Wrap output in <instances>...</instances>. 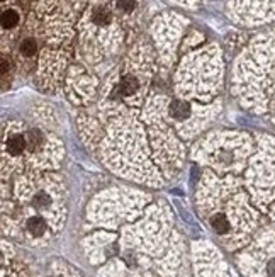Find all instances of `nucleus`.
Wrapping results in <instances>:
<instances>
[{
	"instance_id": "obj_13",
	"label": "nucleus",
	"mask_w": 275,
	"mask_h": 277,
	"mask_svg": "<svg viewBox=\"0 0 275 277\" xmlns=\"http://www.w3.org/2000/svg\"><path fill=\"white\" fill-rule=\"evenodd\" d=\"M3 277H5V276H3Z\"/></svg>"
},
{
	"instance_id": "obj_9",
	"label": "nucleus",
	"mask_w": 275,
	"mask_h": 277,
	"mask_svg": "<svg viewBox=\"0 0 275 277\" xmlns=\"http://www.w3.org/2000/svg\"><path fill=\"white\" fill-rule=\"evenodd\" d=\"M20 24V12L14 7H9V9H3L2 12V31H14L15 27H19Z\"/></svg>"
},
{
	"instance_id": "obj_4",
	"label": "nucleus",
	"mask_w": 275,
	"mask_h": 277,
	"mask_svg": "<svg viewBox=\"0 0 275 277\" xmlns=\"http://www.w3.org/2000/svg\"><path fill=\"white\" fill-rule=\"evenodd\" d=\"M26 143H27V150H26V155H31V157H34V155L41 153L43 150L48 146V134L44 131H41V129L37 128H29L26 129Z\"/></svg>"
},
{
	"instance_id": "obj_3",
	"label": "nucleus",
	"mask_w": 275,
	"mask_h": 277,
	"mask_svg": "<svg viewBox=\"0 0 275 277\" xmlns=\"http://www.w3.org/2000/svg\"><path fill=\"white\" fill-rule=\"evenodd\" d=\"M3 150L5 153H9L10 158H20L26 155L27 143H26V133L20 131H12L5 136L3 141Z\"/></svg>"
},
{
	"instance_id": "obj_8",
	"label": "nucleus",
	"mask_w": 275,
	"mask_h": 277,
	"mask_svg": "<svg viewBox=\"0 0 275 277\" xmlns=\"http://www.w3.org/2000/svg\"><path fill=\"white\" fill-rule=\"evenodd\" d=\"M168 116L173 121H185L192 116V106L185 100H172L168 104Z\"/></svg>"
},
{
	"instance_id": "obj_11",
	"label": "nucleus",
	"mask_w": 275,
	"mask_h": 277,
	"mask_svg": "<svg viewBox=\"0 0 275 277\" xmlns=\"http://www.w3.org/2000/svg\"><path fill=\"white\" fill-rule=\"evenodd\" d=\"M267 276L269 277H275V259H272L267 266Z\"/></svg>"
},
{
	"instance_id": "obj_6",
	"label": "nucleus",
	"mask_w": 275,
	"mask_h": 277,
	"mask_svg": "<svg viewBox=\"0 0 275 277\" xmlns=\"http://www.w3.org/2000/svg\"><path fill=\"white\" fill-rule=\"evenodd\" d=\"M24 230H26L27 235H31L32 238H41L49 232V223L46 218L32 215L24 220Z\"/></svg>"
},
{
	"instance_id": "obj_12",
	"label": "nucleus",
	"mask_w": 275,
	"mask_h": 277,
	"mask_svg": "<svg viewBox=\"0 0 275 277\" xmlns=\"http://www.w3.org/2000/svg\"><path fill=\"white\" fill-rule=\"evenodd\" d=\"M2 2H3V3H5V2H7V0H2Z\"/></svg>"
},
{
	"instance_id": "obj_5",
	"label": "nucleus",
	"mask_w": 275,
	"mask_h": 277,
	"mask_svg": "<svg viewBox=\"0 0 275 277\" xmlns=\"http://www.w3.org/2000/svg\"><path fill=\"white\" fill-rule=\"evenodd\" d=\"M17 58L19 61H31L37 54V37L34 34H24L17 41Z\"/></svg>"
},
{
	"instance_id": "obj_10",
	"label": "nucleus",
	"mask_w": 275,
	"mask_h": 277,
	"mask_svg": "<svg viewBox=\"0 0 275 277\" xmlns=\"http://www.w3.org/2000/svg\"><path fill=\"white\" fill-rule=\"evenodd\" d=\"M12 70H14V61H12L10 56L7 58L5 54H3V58H2V78H3V80L7 78V75L10 77Z\"/></svg>"
},
{
	"instance_id": "obj_1",
	"label": "nucleus",
	"mask_w": 275,
	"mask_h": 277,
	"mask_svg": "<svg viewBox=\"0 0 275 277\" xmlns=\"http://www.w3.org/2000/svg\"><path fill=\"white\" fill-rule=\"evenodd\" d=\"M141 90H145V80L136 72H126L121 75L119 82L116 85V92L114 95L122 99H134Z\"/></svg>"
},
{
	"instance_id": "obj_2",
	"label": "nucleus",
	"mask_w": 275,
	"mask_h": 277,
	"mask_svg": "<svg viewBox=\"0 0 275 277\" xmlns=\"http://www.w3.org/2000/svg\"><path fill=\"white\" fill-rule=\"evenodd\" d=\"M27 203L31 206L32 211H36V213H32V215L46 218V215L54 211V197L43 187H39L37 191H32L27 197ZM32 215H29V216H32Z\"/></svg>"
},
{
	"instance_id": "obj_7",
	"label": "nucleus",
	"mask_w": 275,
	"mask_h": 277,
	"mask_svg": "<svg viewBox=\"0 0 275 277\" xmlns=\"http://www.w3.org/2000/svg\"><path fill=\"white\" fill-rule=\"evenodd\" d=\"M112 2H114V7H116L117 15H119L122 22L124 20H131L138 14L139 0H112Z\"/></svg>"
}]
</instances>
